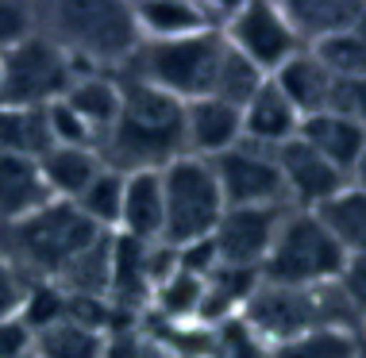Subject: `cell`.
I'll use <instances>...</instances> for the list:
<instances>
[{
  "mask_svg": "<svg viewBox=\"0 0 366 358\" xmlns=\"http://www.w3.org/2000/svg\"><path fill=\"white\" fill-rule=\"evenodd\" d=\"M120 116L101 139L97 154L108 170L139 174V170H162L174 158L185 154V104L174 96L158 93L151 85L124 81Z\"/></svg>",
  "mask_w": 366,
  "mask_h": 358,
  "instance_id": "obj_1",
  "label": "cell"
},
{
  "mask_svg": "<svg viewBox=\"0 0 366 358\" xmlns=\"http://www.w3.org/2000/svg\"><path fill=\"white\" fill-rule=\"evenodd\" d=\"M0 254L19 270V277L31 274V282H62L66 270L81 258L97 239H104L101 227H93L70 201H51L35 216L12 227H0Z\"/></svg>",
  "mask_w": 366,
  "mask_h": 358,
  "instance_id": "obj_2",
  "label": "cell"
},
{
  "mask_svg": "<svg viewBox=\"0 0 366 358\" xmlns=\"http://www.w3.org/2000/svg\"><path fill=\"white\" fill-rule=\"evenodd\" d=\"M239 320L262 339V347L285 343L320 327H355L362 332L355 308L347 304L340 282L332 285H266L247 297Z\"/></svg>",
  "mask_w": 366,
  "mask_h": 358,
  "instance_id": "obj_3",
  "label": "cell"
},
{
  "mask_svg": "<svg viewBox=\"0 0 366 358\" xmlns=\"http://www.w3.org/2000/svg\"><path fill=\"white\" fill-rule=\"evenodd\" d=\"M51 35L85 74H104V66L124 69V62L139 51V27H135L132 4L112 0H66L51 12Z\"/></svg>",
  "mask_w": 366,
  "mask_h": 358,
  "instance_id": "obj_4",
  "label": "cell"
},
{
  "mask_svg": "<svg viewBox=\"0 0 366 358\" xmlns=\"http://www.w3.org/2000/svg\"><path fill=\"white\" fill-rule=\"evenodd\" d=\"M224 39L193 35V39H174V43H139V51L124 62V81L151 85L174 101L189 104L201 96H212L216 69H220Z\"/></svg>",
  "mask_w": 366,
  "mask_h": 358,
  "instance_id": "obj_5",
  "label": "cell"
},
{
  "mask_svg": "<svg viewBox=\"0 0 366 358\" xmlns=\"http://www.w3.org/2000/svg\"><path fill=\"white\" fill-rule=\"evenodd\" d=\"M158 177H162V243L182 251L201 239H212L227 204L209 158L182 154L162 166Z\"/></svg>",
  "mask_w": 366,
  "mask_h": 358,
  "instance_id": "obj_6",
  "label": "cell"
},
{
  "mask_svg": "<svg viewBox=\"0 0 366 358\" xmlns=\"http://www.w3.org/2000/svg\"><path fill=\"white\" fill-rule=\"evenodd\" d=\"M347 254L328 235V227L316 220V212H290L282 216L278 235L270 243L259 282L266 285H332L340 282Z\"/></svg>",
  "mask_w": 366,
  "mask_h": 358,
  "instance_id": "obj_7",
  "label": "cell"
},
{
  "mask_svg": "<svg viewBox=\"0 0 366 358\" xmlns=\"http://www.w3.org/2000/svg\"><path fill=\"white\" fill-rule=\"evenodd\" d=\"M77 77H85V69L51 35L35 31L8 54H0V104L46 108L51 101H62Z\"/></svg>",
  "mask_w": 366,
  "mask_h": 358,
  "instance_id": "obj_8",
  "label": "cell"
},
{
  "mask_svg": "<svg viewBox=\"0 0 366 358\" xmlns=\"http://www.w3.org/2000/svg\"><path fill=\"white\" fill-rule=\"evenodd\" d=\"M220 39L227 51H235L247 66H254L262 77H270L274 69H282L297 51H305L297 43L290 19H285L282 4H239L232 8L220 27Z\"/></svg>",
  "mask_w": 366,
  "mask_h": 358,
  "instance_id": "obj_9",
  "label": "cell"
},
{
  "mask_svg": "<svg viewBox=\"0 0 366 358\" xmlns=\"http://www.w3.org/2000/svg\"><path fill=\"white\" fill-rule=\"evenodd\" d=\"M209 166L227 208H290L274 151L239 143L232 151L209 158Z\"/></svg>",
  "mask_w": 366,
  "mask_h": 358,
  "instance_id": "obj_10",
  "label": "cell"
},
{
  "mask_svg": "<svg viewBox=\"0 0 366 358\" xmlns=\"http://www.w3.org/2000/svg\"><path fill=\"white\" fill-rule=\"evenodd\" d=\"M285 212L290 208H224L220 224L212 232L216 266L259 274Z\"/></svg>",
  "mask_w": 366,
  "mask_h": 358,
  "instance_id": "obj_11",
  "label": "cell"
},
{
  "mask_svg": "<svg viewBox=\"0 0 366 358\" xmlns=\"http://www.w3.org/2000/svg\"><path fill=\"white\" fill-rule=\"evenodd\" d=\"M274 158H278L290 208H297V212H316L320 204H328L335 193H343L351 185V177H343L328 158H320L301 139H290L285 146H278Z\"/></svg>",
  "mask_w": 366,
  "mask_h": 358,
  "instance_id": "obj_12",
  "label": "cell"
},
{
  "mask_svg": "<svg viewBox=\"0 0 366 358\" xmlns=\"http://www.w3.org/2000/svg\"><path fill=\"white\" fill-rule=\"evenodd\" d=\"M232 8H212V4H185V0H151V4H132L135 27L143 43H174V39H193V35H220L224 19Z\"/></svg>",
  "mask_w": 366,
  "mask_h": 358,
  "instance_id": "obj_13",
  "label": "cell"
},
{
  "mask_svg": "<svg viewBox=\"0 0 366 358\" xmlns=\"http://www.w3.org/2000/svg\"><path fill=\"white\" fill-rule=\"evenodd\" d=\"M243 143V119L239 108L220 96H201L185 104V154L216 158Z\"/></svg>",
  "mask_w": 366,
  "mask_h": 358,
  "instance_id": "obj_14",
  "label": "cell"
},
{
  "mask_svg": "<svg viewBox=\"0 0 366 358\" xmlns=\"http://www.w3.org/2000/svg\"><path fill=\"white\" fill-rule=\"evenodd\" d=\"M239 119H243V143L262 146V151L285 146L290 139H297V127H301V116H297L293 104L270 85V77H266L259 85V93L239 108Z\"/></svg>",
  "mask_w": 366,
  "mask_h": 358,
  "instance_id": "obj_15",
  "label": "cell"
},
{
  "mask_svg": "<svg viewBox=\"0 0 366 358\" xmlns=\"http://www.w3.org/2000/svg\"><path fill=\"white\" fill-rule=\"evenodd\" d=\"M54 197L43 182L39 158H19V154H0V227H12L39 208H46Z\"/></svg>",
  "mask_w": 366,
  "mask_h": 358,
  "instance_id": "obj_16",
  "label": "cell"
},
{
  "mask_svg": "<svg viewBox=\"0 0 366 358\" xmlns=\"http://www.w3.org/2000/svg\"><path fill=\"white\" fill-rule=\"evenodd\" d=\"M297 139L309 143L320 158H328L343 177L355 174V166H359V158L366 151V131L340 112H316L309 119H301Z\"/></svg>",
  "mask_w": 366,
  "mask_h": 358,
  "instance_id": "obj_17",
  "label": "cell"
},
{
  "mask_svg": "<svg viewBox=\"0 0 366 358\" xmlns=\"http://www.w3.org/2000/svg\"><path fill=\"white\" fill-rule=\"evenodd\" d=\"M270 85L293 104V112L301 116V119H309V116H316V112H328L332 89H335L332 74H328L320 62H316L312 51H297L282 69H274V74H270Z\"/></svg>",
  "mask_w": 366,
  "mask_h": 358,
  "instance_id": "obj_18",
  "label": "cell"
},
{
  "mask_svg": "<svg viewBox=\"0 0 366 358\" xmlns=\"http://www.w3.org/2000/svg\"><path fill=\"white\" fill-rule=\"evenodd\" d=\"M116 235L135 243H162V177L158 170L124 174V204Z\"/></svg>",
  "mask_w": 366,
  "mask_h": 358,
  "instance_id": "obj_19",
  "label": "cell"
},
{
  "mask_svg": "<svg viewBox=\"0 0 366 358\" xmlns=\"http://www.w3.org/2000/svg\"><path fill=\"white\" fill-rule=\"evenodd\" d=\"M62 101L74 108V116L97 135V146H101L108 127H112L116 116H120L124 89H120V77H112V74H85L66 89Z\"/></svg>",
  "mask_w": 366,
  "mask_h": 358,
  "instance_id": "obj_20",
  "label": "cell"
},
{
  "mask_svg": "<svg viewBox=\"0 0 366 358\" xmlns=\"http://www.w3.org/2000/svg\"><path fill=\"white\" fill-rule=\"evenodd\" d=\"M39 170H43V182L51 189L54 201L74 204L89 189V182L104 170V162L89 146H51V151L39 158Z\"/></svg>",
  "mask_w": 366,
  "mask_h": 358,
  "instance_id": "obj_21",
  "label": "cell"
},
{
  "mask_svg": "<svg viewBox=\"0 0 366 358\" xmlns=\"http://www.w3.org/2000/svg\"><path fill=\"white\" fill-rule=\"evenodd\" d=\"M282 12L290 19L297 43L309 51V46L324 43V39L351 31L359 4H347V0H290V4H282Z\"/></svg>",
  "mask_w": 366,
  "mask_h": 358,
  "instance_id": "obj_22",
  "label": "cell"
},
{
  "mask_svg": "<svg viewBox=\"0 0 366 358\" xmlns=\"http://www.w3.org/2000/svg\"><path fill=\"white\" fill-rule=\"evenodd\" d=\"M316 220L328 227V235L340 243V251L347 258L366 254V193L359 185H347L328 204H320Z\"/></svg>",
  "mask_w": 366,
  "mask_h": 358,
  "instance_id": "obj_23",
  "label": "cell"
},
{
  "mask_svg": "<svg viewBox=\"0 0 366 358\" xmlns=\"http://www.w3.org/2000/svg\"><path fill=\"white\" fill-rule=\"evenodd\" d=\"M366 335L355 327H320L285 343H270L262 358H362Z\"/></svg>",
  "mask_w": 366,
  "mask_h": 358,
  "instance_id": "obj_24",
  "label": "cell"
},
{
  "mask_svg": "<svg viewBox=\"0 0 366 358\" xmlns=\"http://www.w3.org/2000/svg\"><path fill=\"white\" fill-rule=\"evenodd\" d=\"M46 151H51V135H46L43 108L0 104V154L43 158Z\"/></svg>",
  "mask_w": 366,
  "mask_h": 358,
  "instance_id": "obj_25",
  "label": "cell"
},
{
  "mask_svg": "<svg viewBox=\"0 0 366 358\" xmlns=\"http://www.w3.org/2000/svg\"><path fill=\"white\" fill-rule=\"evenodd\" d=\"M74 204L93 227H101L104 235H116V227H120V204H124V174L104 166Z\"/></svg>",
  "mask_w": 366,
  "mask_h": 358,
  "instance_id": "obj_26",
  "label": "cell"
},
{
  "mask_svg": "<svg viewBox=\"0 0 366 358\" xmlns=\"http://www.w3.org/2000/svg\"><path fill=\"white\" fill-rule=\"evenodd\" d=\"M104 339L108 335H97L74 320H62L46 327V332L31 335V354L35 358H101Z\"/></svg>",
  "mask_w": 366,
  "mask_h": 358,
  "instance_id": "obj_27",
  "label": "cell"
},
{
  "mask_svg": "<svg viewBox=\"0 0 366 358\" xmlns=\"http://www.w3.org/2000/svg\"><path fill=\"white\" fill-rule=\"evenodd\" d=\"M316 54V62L332 74V81H355V77H366V39L355 31H340L324 43L309 46Z\"/></svg>",
  "mask_w": 366,
  "mask_h": 358,
  "instance_id": "obj_28",
  "label": "cell"
},
{
  "mask_svg": "<svg viewBox=\"0 0 366 358\" xmlns=\"http://www.w3.org/2000/svg\"><path fill=\"white\" fill-rule=\"evenodd\" d=\"M16 320L27 327L31 335L46 332V327L66 320V289L54 282H27L24 285V301H19Z\"/></svg>",
  "mask_w": 366,
  "mask_h": 358,
  "instance_id": "obj_29",
  "label": "cell"
},
{
  "mask_svg": "<svg viewBox=\"0 0 366 358\" xmlns=\"http://www.w3.org/2000/svg\"><path fill=\"white\" fill-rule=\"evenodd\" d=\"M262 81H266V77L259 74V69L247 66L239 54L227 51V46H224V54H220V69H216L212 96H220V101L235 104V108H243L254 93H259V85H262Z\"/></svg>",
  "mask_w": 366,
  "mask_h": 358,
  "instance_id": "obj_30",
  "label": "cell"
},
{
  "mask_svg": "<svg viewBox=\"0 0 366 358\" xmlns=\"http://www.w3.org/2000/svg\"><path fill=\"white\" fill-rule=\"evenodd\" d=\"M43 116H46L51 146H89V151H97V135L74 116V108L66 101H51L43 108Z\"/></svg>",
  "mask_w": 366,
  "mask_h": 358,
  "instance_id": "obj_31",
  "label": "cell"
},
{
  "mask_svg": "<svg viewBox=\"0 0 366 358\" xmlns=\"http://www.w3.org/2000/svg\"><path fill=\"white\" fill-rule=\"evenodd\" d=\"M39 16L35 8L16 4V0H0V54H8L12 46H19L27 35L39 31Z\"/></svg>",
  "mask_w": 366,
  "mask_h": 358,
  "instance_id": "obj_32",
  "label": "cell"
},
{
  "mask_svg": "<svg viewBox=\"0 0 366 358\" xmlns=\"http://www.w3.org/2000/svg\"><path fill=\"white\" fill-rule=\"evenodd\" d=\"M328 112L347 116L351 124H359L362 131H366V77H355V81H335Z\"/></svg>",
  "mask_w": 366,
  "mask_h": 358,
  "instance_id": "obj_33",
  "label": "cell"
},
{
  "mask_svg": "<svg viewBox=\"0 0 366 358\" xmlns=\"http://www.w3.org/2000/svg\"><path fill=\"white\" fill-rule=\"evenodd\" d=\"M340 289L347 297V304L355 308L359 324L366 327V254L347 258V266H343V274H340Z\"/></svg>",
  "mask_w": 366,
  "mask_h": 358,
  "instance_id": "obj_34",
  "label": "cell"
},
{
  "mask_svg": "<svg viewBox=\"0 0 366 358\" xmlns=\"http://www.w3.org/2000/svg\"><path fill=\"white\" fill-rule=\"evenodd\" d=\"M24 285L27 277H19V270L0 254V320H12L19 312V301H24Z\"/></svg>",
  "mask_w": 366,
  "mask_h": 358,
  "instance_id": "obj_35",
  "label": "cell"
},
{
  "mask_svg": "<svg viewBox=\"0 0 366 358\" xmlns=\"http://www.w3.org/2000/svg\"><path fill=\"white\" fill-rule=\"evenodd\" d=\"M31 354V332L16 320H0V358H24Z\"/></svg>",
  "mask_w": 366,
  "mask_h": 358,
  "instance_id": "obj_36",
  "label": "cell"
},
{
  "mask_svg": "<svg viewBox=\"0 0 366 358\" xmlns=\"http://www.w3.org/2000/svg\"><path fill=\"white\" fill-rule=\"evenodd\" d=\"M143 358H174V354H170V351H166V347H162V343H154V339H151V335H147V332H143Z\"/></svg>",
  "mask_w": 366,
  "mask_h": 358,
  "instance_id": "obj_37",
  "label": "cell"
},
{
  "mask_svg": "<svg viewBox=\"0 0 366 358\" xmlns=\"http://www.w3.org/2000/svg\"><path fill=\"white\" fill-rule=\"evenodd\" d=\"M351 185H359L362 193H366V151H362V158H359V166H355V174H351Z\"/></svg>",
  "mask_w": 366,
  "mask_h": 358,
  "instance_id": "obj_38",
  "label": "cell"
},
{
  "mask_svg": "<svg viewBox=\"0 0 366 358\" xmlns=\"http://www.w3.org/2000/svg\"><path fill=\"white\" fill-rule=\"evenodd\" d=\"M351 31L366 39V4H359V16H355V27H351Z\"/></svg>",
  "mask_w": 366,
  "mask_h": 358,
  "instance_id": "obj_39",
  "label": "cell"
},
{
  "mask_svg": "<svg viewBox=\"0 0 366 358\" xmlns=\"http://www.w3.org/2000/svg\"><path fill=\"white\" fill-rule=\"evenodd\" d=\"M24 358H35V354H24Z\"/></svg>",
  "mask_w": 366,
  "mask_h": 358,
  "instance_id": "obj_40",
  "label": "cell"
},
{
  "mask_svg": "<svg viewBox=\"0 0 366 358\" xmlns=\"http://www.w3.org/2000/svg\"><path fill=\"white\" fill-rule=\"evenodd\" d=\"M0 101H4V93H0Z\"/></svg>",
  "mask_w": 366,
  "mask_h": 358,
  "instance_id": "obj_41",
  "label": "cell"
},
{
  "mask_svg": "<svg viewBox=\"0 0 366 358\" xmlns=\"http://www.w3.org/2000/svg\"><path fill=\"white\" fill-rule=\"evenodd\" d=\"M362 358H366V351H362Z\"/></svg>",
  "mask_w": 366,
  "mask_h": 358,
  "instance_id": "obj_42",
  "label": "cell"
}]
</instances>
